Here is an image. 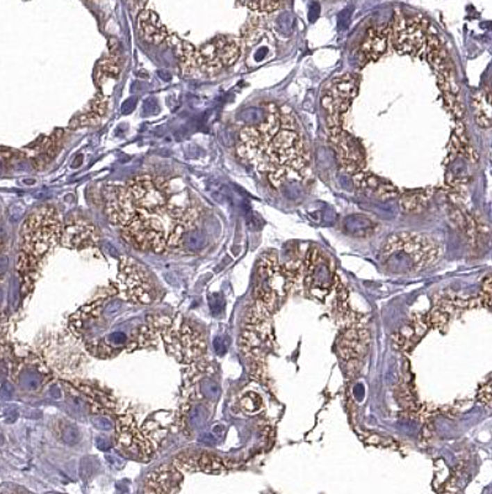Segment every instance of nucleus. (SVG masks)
Segmentation results:
<instances>
[{"label":"nucleus","instance_id":"obj_1","mask_svg":"<svg viewBox=\"0 0 492 494\" xmlns=\"http://www.w3.org/2000/svg\"><path fill=\"white\" fill-rule=\"evenodd\" d=\"M237 154L268 175L274 187L288 180H302L310 164V152L290 108L270 103L265 120L246 127L240 134Z\"/></svg>","mask_w":492,"mask_h":494},{"label":"nucleus","instance_id":"obj_2","mask_svg":"<svg viewBox=\"0 0 492 494\" xmlns=\"http://www.w3.org/2000/svg\"><path fill=\"white\" fill-rule=\"evenodd\" d=\"M439 246L427 235L399 232L388 237L382 247L384 269L393 273H413L437 261Z\"/></svg>","mask_w":492,"mask_h":494},{"label":"nucleus","instance_id":"obj_3","mask_svg":"<svg viewBox=\"0 0 492 494\" xmlns=\"http://www.w3.org/2000/svg\"><path fill=\"white\" fill-rule=\"evenodd\" d=\"M62 229L60 215L55 208H40L22 225V253L40 260L60 241Z\"/></svg>","mask_w":492,"mask_h":494},{"label":"nucleus","instance_id":"obj_4","mask_svg":"<svg viewBox=\"0 0 492 494\" xmlns=\"http://www.w3.org/2000/svg\"><path fill=\"white\" fill-rule=\"evenodd\" d=\"M154 325L163 337L167 351L179 362L192 363L205 352V341L192 326L175 325L168 317L154 318Z\"/></svg>","mask_w":492,"mask_h":494},{"label":"nucleus","instance_id":"obj_5","mask_svg":"<svg viewBox=\"0 0 492 494\" xmlns=\"http://www.w3.org/2000/svg\"><path fill=\"white\" fill-rule=\"evenodd\" d=\"M127 191L138 210L163 214L170 200V183L162 177L137 176L127 183Z\"/></svg>","mask_w":492,"mask_h":494},{"label":"nucleus","instance_id":"obj_6","mask_svg":"<svg viewBox=\"0 0 492 494\" xmlns=\"http://www.w3.org/2000/svg\"><path fill=\"white\" fill-rule=\"evenodd\" d=\"M242 54L241 39L220 35L197 49V70L213 74L230 67Z\"/></svg>","mask_w":492,"mask_h":494},{"label":"nucleus","instance_id":"obj_7","mask_svg":"<svg viewBox=\"0 0 492 494\" xmlns=\"http://www.w3.org/2000/svg\"><path fill=\"white\" fill-rule=\"evenodd\" d=\"M429 22L422 17H405L399 14L391 24V38L395 49L401 55L421 56L431 30Z\"/></svg>","mask_w":492,"mask_h":494},{"label":"nucleus","instance_id":"obj_8","mask_svg":"<svg viewBox=\"0 0 492 494\" xmlns=\"http://www.w3.org/2000/svg\"><path fill=\"white\" fill-rule=\"evenodd\" d=\"M356 77L350 73L336 78L323 89L321 104L327 114L326 121L328 129L342 127L343 114L350 108L353 99L356 98Z\"/></svg>","mask_w":492,"mask_h":494},{"label":"nucleus","instance_id":"obj_9","mask_svg":"<svg viewBox=\"0 0 492 494\" xmlns=\"http://www.w3.org/2000/svg\"><path fill=\"white\" fill-rule=\"evenodd\" d=\"M122 237L140 250H152L159 253L167 247V235L162 221L145 212H138L135 219L124 228Z\"/></svg>","mask_w":492,"mask_h":494},{"label":"nucleus","instance_id":"obj_10","mask_svg":"<svg viewBox=\"0 0 492 494\" xmlns=\"http://www.w3.org/2000/svg\"><path fill=\"white\" fill-rule=\"evenodd\" d=\"M119 286L126 298L132 302L149 304L156 296L154 283L147 271L130 257L121 260Z\"/></svg>","mask_w":492,"mask_h":494},{"label":"nucleus","instance_id":"obj_11","mask_svg":"<svg viewBox=\"0 0 492 494\" xmlns=\"http://www.w3.org/2000/svg\"><path fill=\"white\" fill-rule=\"evenodd\" d=\"M103 197L105 214L111 224L125 228L135 219L138 209L132 202L127 188L119 184H108L103 189Z\"/></svg>","mask_w":492,"mask_h":494},{"label":"nucleus","instance_id":"obj_12","mask_svg":"<svg viewBox=\"0 0 492 494\" xmlns=\"http://www.w3.org/2000/svg\"><path fill=\"white\" fill-rule=\"evenodd\" d=\"M328 134L345 172L353 176L363 172L366 168V154L359 141L345 132L343 127L328 129Z\"/></svg>","mask_w":492,"mask_h":494},{"label":"nucleus","instance_id":"obj_13","mask_svg":"<svg viewBox=\"0 0 492 494\" xmlns=\"http://www.w3.org/2000/svg\"><path fill=\"white\" fill-rule=\"evenodd\" d=\"M306 283L311 291L327 292L336 280L327 257L318 247H312L305 261Z\"/></svg>","mask_w":492,"mask_h":494},{"label":"nucleus","instance_id":"obj_14","mask_svg":"<svg viewBox=\"0 0 492 494\" xmlns=\"http://www.w3.org/2000/svg\"><path fill=\"white\" fill-rule=\"evenodd\" d=\"M119 444L138 459H146L152 454L154 447L147 436L136 428L131 417H121L117 420Z\"/></svg>","mask_w":492,"mask_h":494},{"label":"nucleus","instance_id":"obj_15","mask_svg":"<svg viewBox=\"0 0 492 494\" xmlns=\"http://www.w3.org/2000/svg\"><path fill=\"white\" fill-rule=\"evenodd\" d=\"M99 240L97 228L87 220H73L60 232V241L68 248H84L95 245Z\"/></svg>","mask_w":492,"mask_h":494},{"label":"nucleus","instance_id":"obj_16","mask_svg":"<svg viewBox=\"0 0 492 494\" xmlns=\"http://www.w3.org/2000/svg\"><path fill=\"white\" fill-rule=\"evenodd\" d=\"M138 30L142 39L148 44L159 45L167 41L170 33L159 19L158 14L152 9H142L137 17Z\"/></svg>","mask_w":492,"mask_h":494},{"label":"nucleus","instance_id":"obj_17","mask_svg":"<svg viewBox=\"0 0 492 494\" xmlns=\"http://www.w3.org/2000/svg\"><path fill=\"white\" fill-rule=\"evenodd\" d=\"M390 35H391V24L369 29L366 39L361 42V58L366 62L379 60L386 51Z\"/></svg>","mask_w":492,"mask_h":494},{"label":"nucleus","instance_id":"obj_18","mask_svg":"<svg viewBox=\"0 0 492 494\" xmlns=\"http://www.w3.org/2000/svg\"><path fill=\"white\" fill-rule=\"evenodd\" d=\"M181 479V473L175 467L162 466L148 476L147 494H172Z\"/></svg>","mask_w":492,"mask_h":494},{"label":"nucleus","instance_id":"obj_19","mask_svg":"<svg viewBox=\"0 0 492 494\" xmlns=\"http://www.w3.org/2000/svg\"><path fill=\"white\" fill-rule=\"evenodd\" d=\"M353 181L359 189L372 193L374 196L382 199H391L399 196V191L391 183L385 182L379 177L372 176L370 173H366L364 170L354 175Z\"/></svg>","mask_w":492,"mask_h":494},{"label":"nucleus","instance_id":"obj_20","mask_svg":"<svg viewBox=\"0 0 492 494\" xmlns=\"http://www.w3.org/2000/svg\"><path fill=\"white\" fill-rule=\"evenodd\" d=\"M167 42L170 44V47L174 51L175 56L178 57L183 72L186 74L195 73L197 70V49L192 44L177 36H168Z\"/></svg>","mask_w":492,"mask_h":494},{"label":"nucleus","instance_id":"obj_21","mask_svg":"<svg viewBox=\"0 0 492 494\" xmlns=\"http://www.w3.org/2000/svg\"><path fill=\"white\" fill-rule=\"evenodd\" d=\"M474 115L479 127L489 129L491 127V92L490 89H482L473 97Z\"/></svg>","mask_w":492,"mask_h":494},{"label":"nucleus","instance_id":"obj_22","mask_svg":"<svg viewBox=\"0 0 492 494\" xmlns=\"http://www.w3.org/2000/svg\"><path fill=\"white\" fill-rule=\"evenodd\" d=\"M63 135H65L63 130H57L49 138L44 140V146L41 148H42L41 154L33 159L35 168L42 170L44 166L49 165L51 159H54V157L58 154L63 143Z\"/></svg>","mask_w":492,"mask_h":494},{"label":"nucleus","instance_id":"obj_23","mask_svg":"<svg viewBox=\"0 0 492 494\" xmlns=\"http://www.w3.org/2000/svg\"><path fill=\"white\" fill-rule=\"evenodd\" d=\"M429 197L428 192L406 193L400 198V208L405 213H420L426 209Z\"/></svg>","mask_w":492,"mask_h":494},{"label":"nucleus","instance_id":"obj_24","mask_svg":"<svg viewBox=\"0 0 492 494\" xmlns=\"http://www.w3.org/2000/svg\"><path fill=\"white\" fill-rule=\"evenodd\" d=\"M122 61L119 56V51H111L109 57L99 63L98 71L106 77L116 78L120 74Z\"/></svg>","mask_w":492,"mask_h":494},{"label":"nucleus","instance_id":"obj_25","mask_svg":"<svg viewBox=\"0 0 492 494\" xmlns=\"http://www.w3.org/2000/svg\"><path fill=\"white\" fill-rule=\"evenodd\" d=\"M100 121H101V116L88 111L85 114H82V115L74 118V119L71 121L69 127L73 129V130H76V129H81V127H94V125L100 124Z\"/></svg>","mask_w":492,"mask_h":494},{"label":"nucleus","instance_id":"obj_26","mask_svg":"<svg viewBox=\"0 0 492 494\" xmlns=\"http://www.w3.org/2000/svg\"><path fill=\"white\" fill-rule=\"evenodd\" d=\"M242 6L259 14H270L278 10L283 4L278 1H254V3H242Z\"/></svg>","mask_w":492,"mask_h":494},{"label":"nucleus","instance_id":"obj_27","mask_svg":"<svg viewBox=\"0 0 492 494\" xmlns=\"http://www.w3.org/2000/svg\"><path fill=\"white\" fill-rule=\"evenodd\" d=\"M108 108H109V99L103 97V95H98L88 105V111L94 113L99 116H103L106 114Z\"/></svg>","mask_w":492,"mask_h":494},{"label":"nucleus","instance_id":"obj_28","mask_svg":"<svg viewBox=\"0 0 492 494\" xmlns=\"http://www.w3.org/2000/svg\"><path fill=\"white\" fill-rule=\"evenodd\" d=\"M60 438L62 440L66 443L67 445L78 444L79 440H81V433L78 430L77 427L74 425H69V424H66L62 427V430H60Z\"/></svg>","mask_w":492,"mask_h":494},{"label":"nucleus","instance_id":"obj_29","mask_svg":"<svg viewBox=\"0 0 492 494\" xmlns=\"http://www.w3.org/2000/svg\"><path fill=\"white\" fill-rule=\"evenodd\" d=\"M261 404H262L261 398L256 393H247L242 398V406H243V409H246L247 412H256L259 409Z\"/></svg>","mask_w":492,"mask_h":494},{"label":"nucleus","instance_id":"obj_30","mask_svg":"<svg viewBox=\"0 0 492 494\" xmlns=\"http://www.w3.org/2000/svg\"><path fill=\"white\" fill-rule=\"evenodd\" d=\"M202 390H203V395L206 397V398H210V399H213L219 395V387L213 383V381L210 379H205L203 383H202Z\"/></svg>","mask_w":492,"mask_h":494},{"label":"nucleus","instance_id":"obj_31","mask_svg":"<svg viewBox=\"0 0 492 494\" xmlns=\"http://www.w3.org/2000/svg\"><path fill=\"white\" fill-rule=\"evenodd\" d=\"M204 422H205V412L203 406H197L190 415V425L199 428L203 425Z\"/></svg>","mask_w":492,"mask_h":494},{"label":"nucleus","instance_id":"obj_32","mask_svg":"<svg viewBox=\"0 0 492 494\" xmlns=\"http://www.w3.org/2000/svg\"><path fill=\"white\" fill-rule=\"evenodd\" d=\"M93 424L95 428L99 430H111L114 429V423L110 420L109 417H97L93 419Z\"/></svg>","mask_w":492,"mask_h":494},{"label":"nucleus","instance_id":"obj_33","mask_svg":"<svg viewBox=\"0 0 492 494\" xmlns=\"http://www.w3.org/2000/svg\"><path fill=\"white\" fill-rule=\"evenodd\" d=\"M479 399L484 404H486L489 408L491 406V381H489L487 385L482 387L480 393H479Z\"/></svg>","mask_w":492,"mask_h":494},{"label":"nucleus","instance_id":"obj_34","mask_svg":"<svg viewBox=\"0 0 492 494\" xmlns=\"http://www.w3.org/2000/svg\"><path fill=\"white\" fill-rule=\"evenodd\" d=\"M95 444H97V447H98L99 450L101 451H108L110 449V446H111L109 440L101 438V436L97 438Z\"/></svg>","mask_w":492,"mask_h":494},{"label":"nucleus","instance_id":"obj_35","mask_svg":"<svg viewBox=\"0 0 492 494\" xmlns=\"http://www.w3.org/2000/svg\"><path fill=\"white\" fill-rule=\"evenodd\" d=\"M213 347H215V351L218 352L219 355H224L226 352V345H224V340L220 337H216L213 341Z\"/></svg>","mask_w":492,"mask_h":494},{"label":"nucleus","instance_id":"obj_36","mask_svg":"<svg viewBox=\"0 0 492 494\" xmlns=\"http://www.w3.org/2000/svg\"><path fill=\"white\" fill-rule=\"evenodd\" d=\"M106 459H108V461L111 462L113 465H115V466H122L124 465V461L121 460L120 457H114V456L111 455H108L106 456Z\"/></svg>","mask_w":492,"mask_h":494},{"label":"nucleus","instance_id":"obj_37","mask_svg":"<svg viewBox=\"0 0 492 494\" xmlns=\"http://www.w3.org/2000/svg\"><path fill=\"white\" fill-rule=\"evenodd\" d=\"M0 392H4V397L6 398H10L11 395H13V390H11L10 385L6 383V385L1 387V390Z\"/></svg>","mask_w":492,"mask_h":494},{"label":"nucleus","instance_id":"obj_38","mask_svg":"<svg viewBox=\"0 0 492 494\" xmlns=\"http://www.w3.org/2000/svg\"><path fill=\"white\" fill-rule=\"evenodd\" d=\"M51 395L55 398V399H60L62 398V390H60V388H56V387H54V388H51Z\"/></svg>","mask_w":492,"mask_h":494},{"label":"nucleus","instance_id":"obj_39","mask_svg":"<svg viewBox=\"0 0 492 494\" xmlns=\"http://www.w3.org/2000/svg\"><path fill=\"white\" fill-rule=\"evenodd\" d=\"M202 441L203 443H205V444H213V438L211 436V435H204L203 439H202Z\"/></svg>","mask_w":492,"mask_h":494},{"label":"nucleus","instance_id":"obj_40","mask_svg":"<svg viewBox=\"0 0 492 494\" xmlns=\"http://www.w3.org/2000/svg\"><path fill=\"white\" fill-rule=\"evenodd\" d=\"M0 248H1V242H0Z\"/></svg>","mask_w":492,"mask_h":494}]
</instances>
